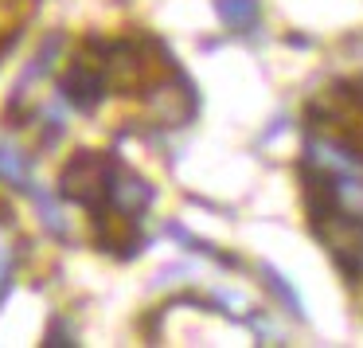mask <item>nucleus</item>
Here are the masks:
<instances>
[{"instance_id":"obj_3","label":"nucleus","mask_w":363,"mask_h":348,"mask_svg":"<svg viewBox=\"0 0 363 348\" xmlns=\"http://www.w3.org/2000/svg\"><path fill=\"white\" fill-rule=\"evenodd\" d=\"M215 12L223 16V24L230 32H250L258 24V0H215Z\"/></svg>"},{"instance_id":"obj_5","label":"nucleus","mask_w":363,"mask_h":348,"mask_svg":"<svg viewBox=\"0 0 363 348\" xmlns=\"http://www.w3.org/2000/svg\"><path fill=\"white\" fill-rule=\"evenodd\" d=\"M16 239H12L9 223H0V298L9 293L12 286V270H16Z\"/></svg>"},{"instance_id":"obj_4","label":"nucleus","mask_w":363,"mask_h":348,"mask_svg":"<svg viewBox=\"0 0 363 348\" xmlns=\"http://www.w3.org/2000/svg\"><path fill=\"white\" fill-rule=\"evenodd\" d=\"M0 180L12 188H28V157L12 145H0Z\"/></svg>"},{"instance_id":"obj_1","label":"nucleus","mask_w":363,"mask_h":348,"mask_svg":"<svg viewBox=\"0 0 363 348\" xmlns=\"http://www.w3.org/2000/svg\"><path fill=\"white\" fill-rule=\"evenodd\" d=\"M118 168H121V161L113 153L79 149L63 165V173H59V196L86 207V212H102V207H110V192H113Z\"/></svg>"},{"instance_id":"obj_6","label":"nucleus","mask_w":363,"mask_h":348,"mask_svg":"<svg viewBox=\"0 0 363 348\" xmlns=\"http://www.w3.org/2000/svg\"><path fill=\"white\" fill-rule=\"evenodd\" d=\"M266 282L274 286V293H277L281 301H289V313H297V317H301V298L293 293V286H289V282H281V274H277L274 266H266Z\"/></svg>"},{"instance_id":"obj_2","label":"nucleus","mask_w":363,"mask_h":348,"mask_svg":"<svg viewBox=\"0 0 363 348\" xmlns=\"http://www.w3.org/2000/svg\"><path fill=\"white\" fill-rule=\"evenodd\" d=\"M106 90H110V79H106V71H102V59H98V63L74 59L71 71L63 75V98L82 114L94 110V106L106 98Z\"/></svg>"}]
</instances>
